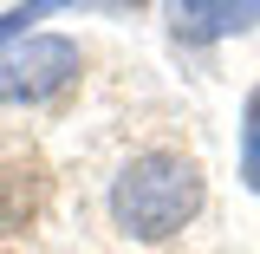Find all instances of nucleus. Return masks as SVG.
<instances>
[{
	"label": "nucleus",
	"instance_id": "nucleus-1",
	"mask_svg": "<svg viewBox=\"0 0 260 254\" xmlns=\"http://www.w3.org/2000/svg\"><path fill=\"white\" fill-rule=\"evenodd\" d=\"M202 163L176 150H143L124 163V176L111 183V222L130 241H169L195 222L202 209Z\"/></svg>",
	"mask_w": 260,
	"mask_h": 254
},
{
	"label": "nucleus",
	"instance_id": "nucleus-2",
	"mask_svg": "<svg viewBox=\"0 0 260 254\" xmlns=\"http://www.w3.org/2000/svg\"><path fill=\"white\" fill-rule=\"evenodd\" d=\"M78 78V46L65 33H32L26 46L0 52V104H46Z\"/></svg>",
	"mask_w": 260,
	"mask_h": 254
},
{
	"label": "nucleus",
	"instance_id": "nucleus-3",
	"mask_svg": "<svg viewBox=\"0 0 260 254\" xmlns=\"http://www.w3.org/2000/svg\"><path fill=\"white\" fill-rule=\"evenodd\" d=\"M176 20L195 33H247L260 20V7L254 0H241V7H215V0H189V7H176Z\"/></svg>",
	"mask_w": 260,
	"mask_h": 254
},
{
	"label": "nucleus",
	"instance_id": "nucleus-4",
	"mask_svg": "<svg viewBox=\"0 0 260 254\" xmlns=\"http://www.w3.org/2000/svg\"><path fill=\"white\" fill-rule=\"evenodd\" d=\"M241 176L260 195V85L247 92V130H241Z\"/></svg>",
	"mask_w": 260,
	"mask_h": 254
},
{
	"label": "nucleus",
	"instance_id": "nucleus-5",
	"mask_svg": "<svg viewBox=\"0 0 260 254\" xmlns=\"http://www.w3.org/2000/svg\"><path fill=\"white\" fill-rule=\"evenodd\" d=\"M46 13H52V7H7V13H0V46H7L13 33H26V20H46Z\"/></svg>",
	"mask_w": 260,
	"mask_h": 254
}]
</instances>
